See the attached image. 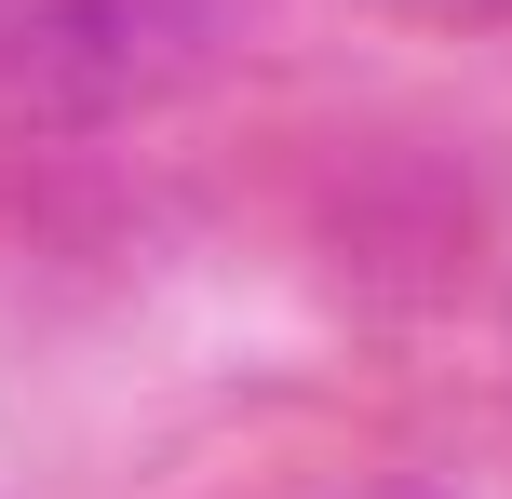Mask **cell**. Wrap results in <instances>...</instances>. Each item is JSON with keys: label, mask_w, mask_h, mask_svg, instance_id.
Segmentation results:
<instances>
[]
</instances>
